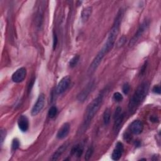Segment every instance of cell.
I'll return each instance as SVG.
<instances>
[{"mask_svg":"<svg viewBox=\"0 0 161 161\" xmlns=\"http://www.w3.org/2000/svg\"><path fill=\"white\" fill-rule=\"evenodd\" d=\"M103 93H101L87 106L85 112L83 123H82L81 128V131H81V133L84 132L87 128L89 126L92 120L93 119L95 115L97 113V111L99 110L101 107L102 102H103Z\"/></svg>","mask_w":161,"mask_h":161,"instance_id":"1","label":"cell"},{"mask_svg":"<svg viewBox=\"0 0 161 161\" xmlns=\"http://www.w3.org/2000/svg\"><path fill=\"white\" fill-rule=\"evenodd\" d=\"M149 90V84L147 82L141 84L135 91L134 94L129 103V110L131 113H134L139 108L147 96Z\"/></svg>","mask_w":161,"mask_h":161,"instance_id":"2","label":"cell"},{"mask_svg":"<svg viewBox=\"0 0 161 161\" xmlns=\"http://www.w3.org/2000/svg\"><path fill=\"white\" fill-rule=\"evenodd\" d=\"M122 18H123V11L121 10V9H120L118 13H117V15L115 19L113 27H112V28H111V30L109 32L107 40L105 43L104 46L103 47V48H102V49L106 52V53H108L112 49V48H113L115 45L117 35H118V34L119 33L120 27Z\"/></svg>","mask_w":161,"mask_h":161,"instance_id":"3","label":"cell"},{"mask_svg":"<svg viewBox=\"0 0 161 161\" xmlns=\"http://www.w3.org/2000/svg\"><path fill=\"white\" fill-rule=\"evenodd\" d=\"M106 54V52L102 49L100 50V51L97 53V55L95 57V58L92 61V63L91 64L89 69H88V74H92L95 72V71L97 69V68L100 66V63L101 62L103 58H104Z\"/></svg>","mask_w":161,"mask_h":161,"instance_id":"4","label":"cell"},{"mask_svg":"<svg viewBox=\"0 0 161 161\" xmlns=\"http://www.w3.org/2000/svg\"><path fill=\"white\" fill-rule=\"evenodd\" d=\"M45 96L43 93H41L38 96L36 103L34 105L31 111V114L33 116H37L40 113V112L42 110L45 105Z\"/></svg>","mask_w":161,"mask_h":161,"instance_id":"5","label":"cell"},{"mask_svg":"<svg viewBox=\"0 0 161 161\" xmlns=\"http://www.w3.org/2000/svg\"><path fill=\"white\" fill-rule=\"evenodd\" d=\"M149 22L146 20L141 24L138 29V30L136 31V33L135 34V35L130 41V43H129L130 46H133L135 44V43L138 41V40L140 38V37L143 35L144 32L147 30V27H149Z\"/></svg>","mask_w":161,"mask_h":161,"instance_id":"6","label":"cell"},{"mask_svg":"<svg viewBox=\"0 0 161 161\" xmlns=\"http://www.w3.org/2000/svg\"><path fill=\"white\" fill-rule=\"evenodd\" d=\"M71 83V78L69 76H66L62 78V79L58 82L56 87V93L61 95L67 90Z\"/></svg>","mask_w":161,"mask_h":161,"instance_id":"7","label":"cell"},{"mask_svg":"<svg viewBox=\"0 0 161 161\" xmlns=\"http://www.w3.org/2000/svg\"><path fill=\"white\" fill-rule=\"evenodd\" d=\"M93 87L94 81L90 82L89 83L84 87V88L79 92V95H77V100L79 102H84L87 99V97H88L90 93L91 92L92 88H93Z\"/></svg>","mask_w":161,"mask_h":161,"instance_id":"8","label":"cell"},{"mask_svg":"<svg viewBox=\"0 0 161 161\" xmlns=\"http://www.w3.org/2000/svg\"><path fill=\"white\" fill-rule=\"evenodd\" d=\"M27 76V69L25 67L19 68L15 72H14L12 77V81L16 83L22 82L25 79Z\"/></svg>","mask_w":161,"mask_h":161,"instance_id":"9","label":"cell"},{"mask_svg":"<svg viewBox=\"0 0 161 161\" xmlns=\"http://www.w3.org/2000/svg\"><path fill=\"white\" fill-rule=\"evenodd\" d=\"M144 124L140 120H135L129 126V130L131 134L139 135L143 131Z\"/></svg>","mask_w":161,"mask_h":161,"instance_id":"10","label":"cell"},{"mask_svg":"<svg viewBox=\"0 0 161 161\" xmlns=\"http://www.w3.org/2000/svg\"><path fill=\"white\" fill-rule=\"evenodd\" d=\"M124 151V146L123 144L118 142H117L115 146V148L111 154V159L113 160H118L122 155Z\"/></svg>","mask_w":161,"mask_h":161,"instance_id":"11","label":"cell"},{"mask_svg":"<svg viewBox=\"0 0 161 161\" xmlns=\"http://www.w3.org/2000/svg\"><path fill=\"white\" fill-rule=\"evenodd\" d=\"M70 129L71 126L69 123H65L63 124L58 131L57 134V138L59 140H62L67 137L68 134H69Z\"/></svg>","mask_w":161,"mask_h":161,"instance_id":"12","label":"cell"},{"mask_svg":"<svg viewBox=\"0 0 161 161\" xmlns=\"http://www.w3.org/2000/svg\"><path fill=\"white\" fill-rule=\"evenodd\" d=\"M18 127L22 131H27L29 128V121L25 115H21L18 119Z\"/></svg>","mask_w":161,"mask_h":161,"instance_id":"13","label":"cell"},{"mask_svg":"<svg viewBox=\"0 0 161 161\" xmlns=\"http://www.w3.org/2000/svg\"><path fill=\"white\" fill-rule=\"evenodd\" d=\"M67 147V144H64L62 145L61 146H60V147L57 149V150L54 152V154H53L51 160H58V158L61 157L62 154L64 153V151L66 150Z\"/></svg>","mask_w":161,"mask_h":161,"instance_id":"14","label":"cell"},{"mask_svg":"<svg viewBox=\"0 0 161 161\" xmlns=\"http://www.w3.org/2000/svg\"><path fill=\"white\" fill-rule=\"evenodd\" d=\"M124 114L121 113L118 116L116 117L115 119V123L113 125V130L115 133H117L120 130L121 123H122L123 119H124Z\"/></svg>","mask_w":161,"mask_h":161,"instance_id":"15","label":"cell"},{"mask_svg":"<svg viewBox=\"0 0 161 161\" xmlns=\"http://www.w3.org/2000/svg\"><path fill=\"white\" fill-rule=\"evenodd\" d=\"M92 9L91 6H87L83 9L81 13V19L82 22H86L87 21V19H89L92 13Z\"/></svg>","mask_w":161,"mask_h":161,"instance_id":"16","label":"cell"},{"mask_svg":"<svg viewBox=\"0 0 161 161\" xmlns=\"http://www.w3.org/2000/svg\"><path fill=\"white\" fill-rule=\"evenodd\" d=\"M83 147L81 145H76L72 147L71 150V154L77 156V157H81V155L83 153Z\"/></svg>","mask_w":161,"mask_h":161,"instance_id":"17","label":"cell"},{"mask_svg":"<svg viewBox=\"0 0 161 161\" xmlns=\"http://www.w3.org/2000/svg\"><path fill=\"white\" fill-rule=\"evenodd\" d=\"M110 118H111V111L109 108L106 109L103 114V121L105 125H108L110 121Z\"/></svg>","mask_w":161,"mask_h":161,"instance_id":"18","label":"cell"},{"mask_svg":"<svg viewBox=\"0 0 161 161\" xmlns=\"http://www.w3.org/2000/svg\"><path fill=\"white\" fill-rule=\"evenodd\" d=\"M79 58H80V56L79 55H76L73 57L69 61V67L71 68L74 67L77 64L78 62H79Z\"/></svg>","mask_w":161,"mask_h":161,"instance_id":"19","label":"cell"},{"mask_svg":"<svg viewBox=\"0 0 161 161\" xmlns=\"http://www.w3.org/2000/svg\"><path fill=\"white\" fill-rule=\"evenodd\" d=\"M43 11L42 9L40 8V9H38V12L37 13V26L40 27L42 24L43 22Z\"/></svg>","mask_w":161,"mask_h":161,"instance_id":"20","label":"cell"},{"mask_svg":"<svg viewBox=\"0 0 161 161\" xmlns=\"http://www.w3.org/2000/svg\"><path fill=\"white\" fill-rule=\"evenodd\" d=\"M57 112H58V110H57V107L52 106L51 108L49 109V110H48V116H49L50 118H55L56 116L57 115Z\"/></svg>","mask_w":161,"mask_h":161,"instance_id":"21","label":"cell"},{"mask_svg":"<svg viewBox=\"0 0 161 161\" xmlns=\"http://www.w3.org/2000/svg\"><path fill=\"white\" fill-rule=\"evenodd\" d=\"M94 152V149L93 147H90L87 150L86 154H85V160H88L90 159V158L92 157V154H93Z\"/></svg>","mask_w":161,"mask_h":161,"instance_id":"22","label":"cell"},{"mask_svg":"<svg viewBox=\"0 0 161 161\" xmlns=\"http://www.w3.org/2000/svg\"><path fill=\"white\" fill-rule=\"evenodd\" d=\"M113 99L116 102H120L123 100V96L121 95V94L119 92H116L114 93L113 96Z\"/></svg>","mask_w":161,"mask_h":161,"instance_id":"23","label":"cell"},{"mask_svg":"<svg viewBox=\"0 0 161 161\" xmlns=\"http://www.w3.org/2000/svg\"><path fill=\"white\" fill-rule=\"evenodd\" d=\"M19 147V142L17 139H13L12 144V149L13 151H15Z\"/></svg>","mask_w":161,"mask_h":161,"instance_id":"24","label":"cell"},{"mask_svg":"<svg viewBox=\"0 0 161 161\" xmlns=\"http://www.w3.org/2000/svg\"><path fill=\"white\" fill-rule=\"evenodd\" d=\"M6 136V131L5 129H2L1 130V134H0V143H1V146H2L4 140H5Z\"/></svg>","mask_w":161,"mask_h":161,"instance_id":"25","label":"cell"},{"mask_svg":"<svg viewBox=\"0 0 161 161\" xmlns=\"http://www.w3.org/2000/svg\"><path fill=\"white\" fill-rule=\"evenodd\" d=\"M130 84L129 83H125L122 87V91L123 92V93L125 95H128L130 92Z\"/></svg>","mask_w":161,"mask_h":161,"instance_id":"26","label":"cell"},{"mask_svg":"<svg viewBox=\"0 0 161 161\" xmlns=\"http://www.w3.org/2000/svg\"><path fill=\"white\" fill-rule=\"evenodd\" d=\"M57 42H58V38L57 36V34L53 32V49L55 50L56 48L57 45Z\"/></svg>","mask_w":161,"mask_h":161,"instance_id":"27","label":"cell"},{"mask_svg":"<svg viewBox=\"0 0 161 161\" xmlns=\"http://www.w3.org/2000/svg\"><path fill=\"white\" fill-rule=\"evenodd\" d=\"M123 138H124V140H126V142H130V141L131 140V139H132V136H131V133H125L124 135H123Z\"/></svg>","mask_w":161,"mask_h":161,"instance_id":"28","label":"cell"},{"mask_svg":"<svg viewBox=\"0 0 161 161\" xmlns=\"http://www.w3.org/2000/svg\"><path fill=\"white\" fill-rule=\"evenodd\" d=\"M152 91L153 92H154L155 94H157V95H160V87L159 85H155L154 86L153 89H152Z\"/></svg>","mask_w":161,"mask_h":161,"instance_id":"29","label":"cell"},{"mask_svg":"<svg viewBox=\"0 0 161 161\" xmlns=\"http://www.w3.org/2000/svg\"><path fill=\"white\" fill-rule=\"evenodd\" d=\"M126 40V38L125 37H124V36L121 37L120 38V40H118V43H117V45H118V47L122 46V45L124 44V43H125Z\"/></svg>","mask_w":161,"mask_h":161,"instance_id":"30","label":"cell"},{"mask_svg":"<svg viewBox=\"0 0 161 161\" xmlns=\"http://www.w3.org/2000/svg\"><path fill=\"white\" fill-rule=\"evenodd\" d=\"M121 108H120V107H118L115 110V115H114V118H115L116 117L118 116L119 115H120L121 113Z\"/></svg>","mask_w":161,"mask_h":161,"instance_id":"31","label":"cell"},{"mask_svg":"<svg viewBox=\"0 0 161 161\" xmlns=\"http://www.w3.org/2000/svg\"><path fill=\"white\" fill-rule=\"evenodd\" d=\"M150 121H152V122H153V123H156V122H158L159 121V119L156 116H151L150 118Z\"/></svg>","mask_w":161,"mask_h":161,"instance_id":"32","label":"cell"},{"mask_svg":"<svg viewBox=\"0 0 161 161\" xmlns=\"http://www.w3.org/2000/svg\"><path fill=\"white\" fill-rule=\"evenodd\" d=\"M146 68H147V64L145 63V64L142 66V69H141V70H140V74H143L145 72V71H146Z\"/></svg>","mask_w":161,"mask_h":161,"instance_id":"33","label":"cell"},{"mask_svg":"<svg viewBox=\"0 0 161 161\" xmlns=\"http://www.w3.org/2000/svg\"><path fill=\"white\" fill-rule=\"evenodd\" d=\"M35 78H34V79H33L32 80V81L30 82V85H29V87H28V91H30L31 90L32 87H33V84H34V82H35Z\"/></svg>","mask_w":161,"mask_h":161,"instance_id":"34","label":"cell"}]
</instances>
